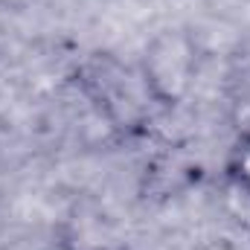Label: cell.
<instances>
[{"mask_svg": "<svg viewBox=\"0 0 250 250\" xmlns=\"http://www.w3.org/2000/svg\"><path fill=\"white\" fill-rule=\"evenodd\" d=\"M224 184L230 195L245 209H250V134L245 131H239V137L233 140L224 157Z\"/></svg>", "mask_w": 250, "mask_h": 250, "instance_id": "2", "label": "cell"}, {"mask_svg": "<svg viewBox=\"0 0 250 250\" xmlns=\"http://www.w3.org/2000/svg\"><path fill=\"white\" fill-rule=\"evenodd\" d=\"M137 79L146 102L160 111H175L187 102L198 79V44L181 26L157 29L137 62Z\"/></svg>", "mask_w": 250, "mask_h": 250, "instance_id": "1", "label": "cell"}]
</instances>
